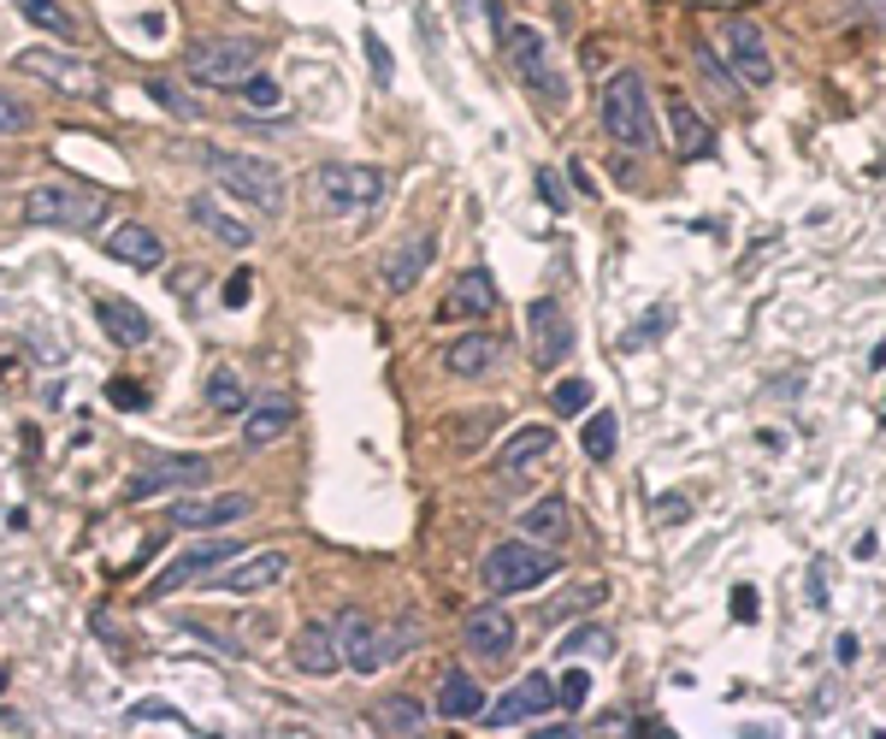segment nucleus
<instances>
[{
  "instance_id": "obj_1",
  "label": "nucleus",
  "mask_w": 886,
  "mask_h": 739,
  "mask_svg": "<svg viewBox=\"0 0 886 739\" xmlns=\"http://www.w3.org/2000/svg\"><path fill=\"white\" fill-rule=\"evenodd\" d=\"M390 190V178L379 166H355V161H326L314 166L308 178H302V196H308L314 213H326V220H349V213H367L379 208Z\"/></svg>"
},
{
  "instance_id": "obj_2",
  "label": "nucleus",
  "mask_w": 886,
  "mask_h": 739,
  "mask_svg": "<svg viewBox=\"0 0 886 739\" xmlns=\"http://www.w3.org/2000/svg\"><path fill=\"white\" fill-rule=\"evenodd\" d=\"M562 574V550L550 544H532V539H503L485 550V562H479V586L491 591V598H520V591H539L544 579Z\"/></svg>"
},
{
  "instance_id": "obj_3",
  "label": "nucleus",
  "mask_w": 886,
  "mask_h": 739,
  "mask_svg": "<svg viewBox=\"0 0 886 739\" xmlns=\"http://www.w3.org/2000/svg\"><path fill=\"white\" fill-rule=\"evenodd\" d=\"M503 60H508V71H515L532 95L550 101V107H568V101H574V83H568V71H562V54H556V42H550L544 31H532V24H508V31H503Z\"/></svg>"
},
{
  "instance_id": "obj_4",
  "label": "nucleus",
  "mask_w": 886,
  "mask_h": 739,
  "mask_svg": "<svg viewBox=\"0 0 886 739\" xmlns=\"http://www.w3.org/2000/svg\"><path fill=\"white\" fill-rule=\"evenodd\" d=\"M598 125H603V137H609V142H621V149H638V154L657 149V113H650V83L638 78V71H615V78L603 83Z\"/></svg>"
},
{
  "instance_id": "obj_5",
  "label": "nucleus",
  "mask_w": 886,
  "mask_h": 739,
  "mask_svg": "<svg viewBox=\"0 0 886 739\" xmlns=\"http://www.w3.org/2000/svg\"><path fill=\"white\" fill-rule=\"evenodd\" d=\"M201 166L213 172V184H225L237 201H249L255 213L284 208V172L272 154H243V149H201Z\"/></svg>"
},
{
  "instance_id": "obj_6",
  "label": "nucleus",
  "mask_w": 886,
  "mask_h": 739,
  "mask_svg": "<svg viewBox=\"0 0 886 739\" xmlns=\"http://www.w3.org/2000/svg\"><path fill=\"white\" fill-rule=\"evenodd\" d=\"M24 220L48 231H95L107 220V196L90 190V184H36L24 196Z\"/></svg>"
},
{
  "instance_id": "obj_7",
  "label": "nucleus",
  "mask_w": 886,
  "mask_h": 739,
  "mask_svg": "<svg viewBox=\"0 0 886 739\" xmlns=\"http://www.w3.org/2000/svg\"><path fill=\"white\" fill-rule=\"evenodd\" d=\"M184 71H190V83H201V90H243L260 71V48L243 36H213L184 54Z\"/></svg>"
},
{
  "instance_id": "obj_8",
  "label": "nucleus",
  "mask_w": 886,
  "mask_h": 739,
  "mask_svg": "<svg viewBox=\"0 0 886 739\" xmlns=\"http://www.w3.org/2000/svg\"><path fill=\"white\" fill-rule=\"evenodd\" d=\"M208 480H213V456H149L137 473H130L125 497L149 503V497H166V491H196Z\"/></svg>"
},
{
  "instance_id": "obj_9",
  "label": "nucleus",
  "mask_w": 886,
  "mask_h": 739,
  "mask_svg": "<svg viewBox=\"0 0 886 739\" xmlns=\"http://www.w3.org/2000/svg\"><path fill=\"white\" fill-rule=\"evenodd\" d=\"M243 556V544L237 539H196V544H184L178 556L160 568V579L149 586V598L160 603V598H172L178 586H196V579H208V574H220V568H231V562Z\"/></svg>"
},
{
  "instance_id": "obj_10",
  "label": "nucleus",
  "mask_w": 886,
  "mask_h": 739,
  "mask_svg": "<svg viewBox=\"0 0 886 739\" xmlns=\"http://www.w3.org/2000/svg\"><path fill=\"white\" fill-rule=\"evenodd\" d=\"M19 66L31 71V78H42V83H54L60 95H78V101L101 95V71L71 48H42V42H31V48L19 54Z\"/></svg>"
},
{
  "instance_id": "obj_11",
  "label": "nucleus",
  "mask_w": 886,
  "mask_h": 739,
  "mask_svg": "<svg viewBox=\"0 0 886 739\" xmlns=\"http://www.w3.org/2000/svg\"><path fill=\"white\" fill-rule=\"evenodd\" d=\"M721 48H728V66L745 90H768V83H775V54H768L757 19H739L733 12V19L721 24Z\"/></svg>"
},
{
  "instance_id": "obj_12",
  "label": "nucleus",
  "mask_w": 886,
  "mask_h": 739,
  "mask_svg": "<svg viewBox=\"0 0 886 739\" xmlns=\"http://www.w3.org/2000/svg\"><path fill=\"white\" fill-rule=\"evenodd\" d=\"M290 574V556L284 550H243L231 568H220L213 579H201L208 591H237V598H255V591L279 586V579Z\"/></svg>"
},
{
  "instance_id": "obj_13",
  "label": "nucleus",
  "mask_w": 886,
  "mask_h": 739,
  "mask_svg": "<svg viewBox=\"0 0 886 739\" xmlns=\"http://www.w3.org/2000/svg\"><path fill=\"white\" fill-rule=\"evenodd\" d=\"M544 709H556V680L550 675H520L497 704H485V728H497V734L520 728V722L544 716Z\"/></svg>"
},
{
  "instance_id": "obj_14",
  "label": "nucleus",
  "mask_w": 886,
  "mask_h": 739,
  "mask_svg": "<svg viewBox=\"0 0 886 739\" xmlns=\"http://www.w3.org/2000/svg\"><path fill=\"white\" fill-rule=\"evenodd\" d=\"M432 255H438V237H432V231H409V237H402L397 249H385V260H379V284H385V296H409V290H414L420 279H426Z\"/></svg>"
},
{
  "instance_id": "obj_15",
  "label": "nucleus",
  "mask_w": 886,
  "mask_h": 739,
  "mask_svg": "<svg viewBox=\"0 0 886 739\" xmlns=\"http://www.w3.org/2000/svg\"><path fill=\"white\" fill-rule=\"evenodd\" d=\"M172 527L178 532H208V527H231V520L255 515V497L243 491H213V497H172Z\"/></svg>"
},
{
  "instance_id": "obj_16",
  "label": "nucleus",
  "mask_w": 886,
  "mask_h": 739,
  "mask_svg": "<svg viewBox=\"0 0 886 739\" xmlns=\"http://www.w3.org/2000/svg\"><path fill=\"white\" fill-rule=\"evenodd\" d=\"M290 657H296V669L314 675V680H331L338 669H349V662H343V640H338V621H302L296 640H290Z\"/></svg>"
},
{
  "instance_id": "obj_17",
  "label": "nucleus",
  "mask_w": 886,
  "mask_h": 739,
  "mask_svg": "<svg viewBox=\"0 0 886 739\" xmlns=\"http://www.w3.org/2000/svg\"><path fill=\"white\" fill-rule=\"evenodd\" d=\"M527 326H532V361H539L544 373H550V367H562V361L574 355V320L562 314V302H556V296L532 302Z\"/></svg>"
},
{
  "instance_id": "obj_18",
  "label": "nucleus",
  "mask_w": 886,
  "mask_h": 739,
  "mask_svg": "<svg viewBox=\"0 0 886 739\" xmlns=\"http://www.w3.org/2000/svg\"><path fill=\"white\" fill-rule=\"evenodd\" d=\"M461 645H468L473 657L497 662V657H508V650L520 645V621L508 615L503 603H485V610H473L468 621H461Z\"/></svg>"
},
{
  "instance_id": "obj_19",
  "label": "nucleus",
  "mask_w": 886,
  "mask_h": 739,
  "mask_svg": "<svg viewBox=\"0 0 886 739\" xmlns=\"http://www.w3.org/2000/svg\"><path fill=\"white\" fill-rule=\"evenodd\" d=\"M508 355V343L497 331H461V338L444 343V373H456V379H485V373H497Z\"/></svg>"
},
{
  "instance_id": "obj_20",
  "label": "nucleus",
  "mask_w": 886,
  "mask_h": 739,
  "mask_svg": "<svg viewBox=\"0 0 886 739\" xmlns=\"http://www.w3.org/2000/svg\"><path fill=\"white\" fill-rule=\"evenodd\" d=\"M338 640H343V662L355 675H379L385 669V640H379V627H373L367 610H343L338 615Z\"/></svg>"
},
{
  "instance_id": "obj_21",
  "label": "nucleus",
  "mask_w": 886,
  "mask_h": 739,
  "mask_svg": "<svg viewBox=\"0 0 886 739\" xmlns=\"http://www.w3.org/2000/svg\"><path fill=\"white\" fill-rule=\"evenodd\" d=\"M668 125H674V154L680 161H716V130H709V119L692 107L686 95H668Z\"/></svg>"
},
{
  "instance_id": "obj_22",
  "label": "nucleus",
  "mask_w": 886,
  "mask_h": 739,
  "mask_svg": "<svg viewBox=\"0 0 886 739\" xmlns=\"http://www.w3.org/2000/svg\"><path fill=\"white\" fill-rule=\"evenodd\" d=\"M290 426H296V402H290L284 390H260V402L249 409V420H243V444H249V450H272Z\"/></svg>"
},
{
  "instance_id": "obj_23",
  "label": "nucleus",
  "mask_w": 886,
  "mask_h": 739,
  "mask_svg": "<svg viewBox=\"0 0 886 739\" xmlns=\"http://www.w3.org/2000/svg\"><path fill=\"white\" fill-rule=\"evenodd\" d=\"M95 320H101V331H107L119 350H142V343L154 338L149 314H142L137 302H125V296H107V290H95Z\"/></svg>"
},
{
  "instance_id": "obj_24",
  "label": "nucleus",
  "mask_w": 886,
  "mask_h": 739,
  "mask_svg": "<svg viewBox=\"0 0 886 739\" xmlns=\"http://www.w3.org/2000/svg\"><path fill=\"white\" fill-rule=\"evenodd\" d=\"M184 208H190V220H196L201 231H208V237L220 243V249H249V243H255V231L243 225L237 213H225V208H220V196H213V190L190 196V201H184Z\"/></svg>"
},
{
  "instance_id": "obj_25",
  "label": "nucleus",
  "mask_w": 886,
  "mask_h": 739,
  "mask_svg": "<svg viewBox=\"0 0 886 739\" xmlns=\"http://www.w3.org/2000/svg\"><path fill=\"white\" fill-rule=\"evenodd\" d=\"M444 314L449 320H485V314H497V279L485 267H468L456 279V290H449Z\"/></svg>"
},
{
  "instance_id": "obj_26",
  "label": "nucleus",
  "mask_w": 886,
  "mask_h": 739,
  "mask_svg": "<svg viewBox=\"0 0 886 739\" xmlns=\"http://www.w3.org/2000/svg\"><path fill=\"white\" fill-rule=\"evenodd\" d=\"M550 450H556V426H520V432H508V444L497 450V473L503 480H520V473H527L532 461H544Z\"/></svg>"
},
{
  "instance_id": "obj_27",
  "label": "nucleus",
  "mask_w": 886,
  "mask_h": 739,
  "mask_svg": "<svg viewBox=\"0 0 886 739\" xmlns=\"http://www.w3.org/2000/svg\"><path fill=\"white\" fill-rule=\"evenodd\" d=\"M107 255L119 260V267H137V272H154V267H166V243H160L149 225H137V220L113 231V237H107Z\"/></svg>"
},
{
  "instance_id": "obj_28",
  "label": "nucleus",
  "mask_w": 886,
  "mask_h": 739,
  "mask_svg": "<svg viewBox=\"0 0 886 739\" xmlns=\"http://www.w3.org/2000/svg\"><path fill=\"white\" fill-rule=\"evenodd\" d=\"M367 728L385 734V739H402V734H420L426 728V704L409 699V692H390V699H379L367 709Z\"/></svg>"
},
{
  "instance_id": "obj_29",
  "label": "nucleus",
  "mask_w": 886,
  "mask_h": 739,
  "mask_svg": "<svg viewBox=\"0 0 886 739\" xmlns=\"http://www.w3.org/2000/svg\"><path fill=\"white\" fill-rule=\"evenodd\" d=\"M520 532H527L532 544H550V550H562L568 544V532H574V520H568V503L562 497H539L527 515H520Z\"/></svg>"
},
{
  "instance_id": "obj_30",
  "label": "nucleus",
  "mask_w": 886,
  "mask_h": 739,
  "mask_svg": "<svg viewBox=\"0 0 886 739\" xmlns=\"http://www.w3.org/2000/svg\"><path fill=\"white\" fill-rule=\"evenodd\" d=\"M438 716H444V722H473V716H485V692H479L473 675H461V669L444 675V687H438Z\"/></svg>"
},
{
  "instance_id": "obj_31",
  "label": "nucleus",
  "mask_w": 886,
  "mask_h": 739,
  "mask_svg": "<svg viewBox=\"0 0 886 739\" xmlns=\"http://www.w3.org/2000/svg\"><path fill=\"white\" fill-rule=\"evenodd\" d=\"M598 603H609V579H579V586H568L562 598L544 603V621H550V627H568V615L598 610Z\"/></svg>"
},
{
  "instance_id": "obj_32",
  "label": "nucleus",
  "mask_w": 886,
  "mask_h": 739,
  "mask_svg": "<svg viewBox=\"0 0 886 739\" xmlns=\"http://www.w3.org/2000/svg\"><path fill=\"white\" fill-rule=\"evenodd\" d=\"M615 650V633L603 627V621H574V633H562L556 640V657H609Z\"/></svg>"
},
{
  "instance_id": "obj_33",
  "label": "nucleus",
  "mask_w": 886,
  "mask_h": 739,
  "mask_svg": "<svg viewBox=\"0 0 886 739\" xmlns=\"http://www.w3.org/2000/svg\"><path fill=\"white\" fill-rule=\"evenodd\" d=\"M12 7H19L36 31H48V36H60V42H78V19H71L60 0H12Z\"/></svg>"
},
{
  "instance_id": "obj_34",
  "label": "nucleus",
  "mask_w": 886,
  "mask_h": 739,
  "mask_svg": "<svg viewBox=\"0 0 886 739\" xmlns=\"http://www.w3.org/2000/svg\"><path fill=\"white\" fill-rule=\"evenodd\" d=\"M208 409L213 414H243L249 409V390H243L237 367H213L208 373Z\"/></svg>"
},
{
  "instance_id": "obj_35",
  "label": "nucleus",
  "mask_w": 886,
  "mask_h": 739,
  "mask_svg": "<svg viewBox=\"0 0 886 739\" xmlns=\"http://www.w3.org/2000/svg\"><path fill=\"white\" fill-rule=\"evenodd\" d=\"M615 438H621V420L615 414H586V432H579V450L591 461H615Z\"/></svg>"
},
{
  "instance_id": "obj_36",
  "label": "nucleus",
  "mask_w": 886,
  "mask_h": 739,
  "mask_svg": "<svg viewBox=\"0 0 886 739\" xmlns=\"http://www.w3.org/2000/svg\"><path fill=\"white\" fill-rule=\"evenodd\" d=\"M125 728H196V722L166 699H142V704L125 709Z\"/></svg>"
},
{
  "instance_id": "obj_37",
  "label": "nucleus",
  "mask_w": 886,
  "mask_h": 739,
  "mask_svg": "<svg viewBox=\"0 0 886 739\" xmlns=\"http://www.w3.org/2000/svg\"><path fill=\"white\" fill-rule=\"evenodd\" d=\"M149 95L160 101V113H172V119H196V95L178 90L172 78H149Z\"/></svg>"
},
{
  "instance_id": "obj_38",
  "label": "nucleus",
  "mask_w": 886,
  "mask_h": 739,
  "mask_svg": "<svg viewBox=\"0 0 886 739\" xmlns=\"http://www.w3.org/2000/svg\"><path fill=\"white\" fill-rule=\"evenodd\" d=\"M243 101H249V113H260V119H272V113H284V90H279V83H272V78H260V71H255L249 83H243Z\"/></svg>"
},
{
  "instance_id": "obj_39",
  "label": "nucleus",
  "mask_w": 886,
  "mask_h": 739,
  "mask_svg": "<svg viewBox=\"0 0 886 739\" xmlns=\"http://www.w3.org/2000/svg\"><path fill=\"white\" fill-rule=\"evenodd\" d=\"M550 409H556V420L586 414L591 409V385L586 379H556V390H550Z\"/></svg>"
},
{
  "instance_id": "obj_40",
  "label": "nucleus",
  "mask_w": 886,
  "mask_h": 739,
  "mask_svg": "<svg viewBox=\"0 0 886 739\" xmlns=\"http://www.w3.org/2000/svg\"><path fill=\"white\" fill-rule=\"evenodd\" d=\"M692 60H697V71H704V78L716 83L721 95H739V90H745V83L733 78V66H728V60H716V54H709L704 42H692Z\"/></svg>"
},
{
  "instance_id": "obj_41",
  "label": "nucleus",
  "mask_w": 886,
  "mask_h": 739,
  "mask_svg": "<svg viewBox=\"0 0 886 739\" xmlns=\"http://www.w3.org/2000/svg\"><path fill=\"white\" fill-rule=\"evenodd\" d=\"M379 640H385V662L409 657V650H420V621H414V615H402L397 627H379Z\"/></svg>"
},
{
  "instance_id": "obj_42",
  "label": "nucleus",
  "mask_w": 886,
  "mask_h": 739,
  "mask_svg": "<svg viewBox=\"0 0 886 739\" xmlns=\"http://www.w3.org/2000/svg\"><path fill=\"white\" fill-rule=\"evenodd\" d=\"M674 326V308H657V314H645V320H638L627 338H621V350H645L650 338H662V331Z\"/></svg>"
},
{
  "instance_id": "obj_43",
  "label": "nucleus",
  "mask_w": 886,
  "mask_h": 739,
  "mask_svg": "<svg viewBox=\"0 0 886 739\" xmlns=\"http://www.w3.org/2000/svg\"><path fill=\"white\" fill-rule=\"evenodd\" d=\"M586 699H591V675L586 669H568L556 680V704L562 709H586Z\"/></svg>"
},
{
  "instance_id": "obj_44",
  "label": "nucleus",
  "mask_w": 886,
  "mask_h": 739,
  "mask_svg": "<svg viewBox=\"0 0 886 739\" xmlns=\"http://www.w3.org/2000/svg\"><path fill=\"white\" fill-rule=\"evenodd\" d=\"M36 125V113L24 107V101H12V95H0V142L7 137H24V130Z\"/></svg>"
},
{
  "instance_id": "obj_45",
  "label": "nucleus",
  "mask_w": 886,
  "mask_h": 739,
  "mask_svg": "<svg viewBox=\"0 0 886 739\" xmlns=\"http://www.w3.org/2000/svg\"><path fill=\"white\" fill-rule=\"evenodd\" d=\"M539 196H544V208H550V213H568V208H574L568 184H562V178H556V172H550V166H539Z\"/></svg>"
},
{
  "instance_id": "obj_46",
  "label": "nucleus",
  "mask_w": 886,
  "mask_h": 739,
  "mask_svg": "<svg viewBox=\"0 0 886 739\" xmlns=\"http://www.w3.org/2000/svg\"><path fill=\"white\" fill-rule=\"evenodd\" d=\"M361 42H367V60H373V78H379V83H385V90H390V83H397V60H390V48H385V42H379V31H367V36H361Z\"/></svg>"
},
{
  "instance_id": "obj_47",
  "label": "nucleus",
  "mask_w": 886,
  "mask_h": 739,
  "mask_svg": "<svg viewBox=\"0 0 886 739\" xmlns=\"http://www.w3.org/2000/svg\"><path fill=\"white\" fill-rule=\"evenodd\" d=\"M107 402H113V409H130V414H137V409H149V390H142L137 379H113V385H107Z\"/></svg>"
},
{
  "instance_id": "obj_48",
  "label": "nucleus",
  "mask_w": 886,
  "mask_h": 739,
  "mask_svg": "<svg viewBox=\"0 0 886 739\" xmlns=\"http://www.w3.org/2000/svg\"><path fill=\"white\" fill-rule=\"evenodd\" d=\"M220 302H225V308H249V302H255V272H249V267H237V272H231Z\"/></svg>"
},
{
  "instance_id": "obj_49",
  "label": "nucleus",
  "mask_w": 886,
  "mask_h": 739,
  "mask_svg": "<svg viewBox=\"0 0 886 739\" xmlns=\"http://www.w3.org/2000/svg\"><path fill=\"white\" fill-rule=\"evenodd\" d=\"M728 610H733L739 621H757V615H763V591H757V586H733Z\"/></svg>"
},
{
  "instance_id": "obj_50",
  "label": "nucleus",
  "mask_w": 886,
  "mask_h": 739,
  "mask_svg": "<svg viewBox=\"0 0 886 739\" xmlns=\"http://www.w3.org/2000/svg\"><path fill=\"white\" fill-rule=\"evenodd\" d=\"M468 7H473V19H479L491 36L503 42V31H508V24H503V7H497V0H468Z\"/></svg>"
},
{
  "instance_id": "obj_51",
  "label": "nucleus",
  "mask_w": 886,
  "mask_h": 739,
  "mask_svg": "<svg viewBox=\"0 0 886 739\" xmlns=\"http://www.w3.org/2000/svg\"><path fill=\"white\" fill-rule=\"evenodd\" d=\"M650 515H657V520H686L692 503L686 497H657V503H650Z\"/></svg>"
},
{
  "instance_id": "obj_52",
  "label": "nucleus",
  "mask_w": 886,
  "mask_h": 739,
  "mask_svg": "<svg viewBox=\"0 0 886 739\" xmlns=\"http://www.w3.org/2000/svg\"><path fill=\"white\" fill-rule=\"evenodd\" d=\"M208 284V272L201 267H184V272H172V296H178V290H201Z\"/></svg>"
},
{
  "instance_id": "obj_53",
  "label": "nucleus",
  "mask_w": 886,
  "mask_h": 739,
  "mask_svg": "<svg viewBox=\"0 0 886 739\" xmlns=\"http://www.w3.org/2000/svg\"><path fill=\"white\" fill-rule=\"evenodd\" d=\"M863 7H875V12H886V0H863Z\"/></svg>"
},
{
  "instance_id": "obj_54",
  "label": "nucleus",
  "mask_w": 886,
  "mask_h": 739,
  "mask_svg": "<svg viewBox=\"0 0 886 739\" xmlns=\"http://www.w3.org/2000/svg\"><path fill=\"white\" fill-rule=\"evenodd\" d=\"M881 426H886V409H881Z\"/></svg>"
}]
</instances>
